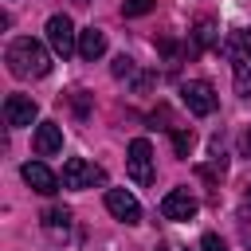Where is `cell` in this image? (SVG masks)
I'll list each match as a JSON object with an SVG mask.
<instances>
[{"label":"cell","mask_w":251,"mask_h":251,"mask_svg":"<svg viewBox=\"0 0 251 251\" xmlns=\"http://www.w3.org/2000/svg\"><path fill=\"white\" fill-rule=\"evenodd\" d=\"M4 59H8V71H12L16 78H43V75L51 71V55H47V47L35 43L31 35L12 39V47H8Z\"/></svg>","instance_id":"1"},{"label":"cell","mask_w":251,"mask_h":251,"mask_svg":"<svg viewBox=\"0 0 251 251\" xmlns=\"http://www.w3.org/2000/svg\"><path fill=\"white\" fill-rule=\"evenodd\" d=\"M224 55L231 63V75H235V94L239 98H251V43L235 31L224 39Z\"/></svg>","instance_id":"2"},{"label":"cell","mask_w":251,"mask_h":251,"mask_svg":"<svg viewBox=\"0 0 251 251\" xmlns=\"http://www.w3.org/2000/svg\"><path fill=\"white\" fill-rule=\"evenodd\" d=\"M59 180H63V188H94V184L106 180V173H102V165H90L82 157H71L63 165V176Z\"/></svg>","instance_id":"3"},{"label":"cell","mask_w":251,"mask_h":251,"mask_svg":"<svg viewBox=\"0 0 251 251\" xmlns=\"http://www.w3.org/2000/svg\"><path fill=\"white\" fill-rule=\"evenodd\" d=\"M180 102H184L196 118H208V114L216 110V102H220V98H216V90H212L204 78H192V82H184V86H180Z\"/></svg>","instance_id":"4"},{"label":"cell","mask_w":251,"mask_h":251,"mask_svg":"<svg viewBox=\"0 0 251 251\" xmlns=\"http://www.w3.org/2000/svg\"><path fill=\"white\" fill-rule=\"evenodd\" d=\"M39 118V106H35V98H27V94H8L4 98V122L12 126V129H24V126H31Z\"/></svg>","instance_id":"5"},{"label":"cell","mask_w":251,"mask_h":251,"mask_svg":"<svg viewBox=\"0 0 251 251\" xmlns=\"http://www.w3.org/2000/svg\"><path fill=\"white\" fill-rule=\"evenodd\" d=\"M126 169H129V176H133L137 184H149V180H153V149H149V141H145V137L129 141Z\"/></svg>","instance_id":"6"},{"label":"cell","mask_w":251,"mask_h":251,"mask_svg":"<svg viewBox=\"0 0 251 251\" xmlns=\"http://www.w3.org/2000/svg\"><path fill=\"white\" fill-rule=\"evenodd\" d=\"M47 43L55 47V55H71V51H78V43H75V24L67 20V16H51L47 20Z\"/></svg>","instance_id":"7"},{"label":"cell","mask_w":251,"mask_h":251,"mask_svg":"<svg viewBox=\"0 0 251 251\" xmlns=\"http://www.w3.org/2000/svg\"><path fill=\"white\" fill-rule=\"evenodd\" d=\"M106 208H110V216H118L122 224H137V220H141V204H137V196L126 192V188H110V192H106Z\"/></svg>","instance_id":"8"},{"label":"cell","mask_w":251,"mask_h":251,"mask_svg":"<svg viewBox=\"0 0 251 251\" xmlns=\"http://www.w3.org/2000/svg\"><path fill=\"white\" fill-rule=\"evenodd\" d=\"M196 208H200V204H196V196H192L188 188H173V192L161 200V216H165V220H192Z\"/></svg>","instance_id":"9"},{"label":"cell","mask_w":251,"mask_h":251,"mask_svg":"<svg viewBox=\"0 0 251 251\" xmlns=\"http://www.w3.org/2000/svg\"><path fill=\"white\" fill-rule=\"evenodd\" d=\"M20 173H24V180H27V184H31L35 192H43V196H51V192L59 188V176H55V173H51V169H47L43 161H27V165H24Z\"/></svg>","instance_id":"10"},{"label":"cell","mask_w":251,"mask_h":251,"mask_svg":"<svg viewBox=\"0 0 251 251\" xmlns=\"http://www.w3.org/2000/svg\"><path fill=\"white\" fill-rule=\"evenodd\" d=\"M78 55H82L86 63L102 59V55H106V31H98V27H82V31H78Z\"/></svg>","instance_id":"11"},{"label":"cell","mask_w":251,"mask_h":251,"mask_svg":"<svg viewBox=\"0 0 251 251\" xmlns=\"http://www.w3.org/2000/svg\"><path fill=\"white\" fill-rule=\"evenodd\" d=\"M63 149V129L55 126V122H43L39 129H35V153L39 157H51V153H59Z\"/></svg>","instance_id":"12"},{"label":"cell","mask_w":251,"mask_h":251,"mask_svg":"<svg viewBox=\"0 0 251 251\" xmlns=\"http://www.w3.org/2000/svg\"><path fill=\"white\" fill-rule=\"evenodd\" d=\"M212 43H220V31H216L212 20H200L196 31H192V47H188V55H196V51H204V47H212Z\"/></svg>","instance_id":"13"},{"label":"cell","mask_w":251,"mask_h":251,"mask_svg":"<svg viewBox=\"0 0 251 251\" xmlns=\"http://www.w3.org/2000/svg\"><path fill=\"white\" fill-rule=\"evenodd\" d=\"M43 227H47L51 235H67V227H71V208H47V212H43Z\"/></svg>","instance_id":"14"},{"label":"cell","mask_w":251,"mask_h":251,"mask_svg":"<svg viewBox=\"0 0 251 251\" xmlns=\"http://www.w3.org/2000/svg\"><path fill=\"white\" fill-rule=\"evenodd\" d=\"M173 153L176 157H188L192 153V129H173Z\"/></svg>","instance_id":"15"},{"label":"cell","mask_w":251,"mask_h":251,"mask_svg":"<svg viewBox=\"0 0 251 251\" xmlns=\"http://www.w3.org/2000/svg\"><path fill=\"white\" fill-rule=\"evenodd\" d=\"M145 12H153V0H126L122 4V16H145Z\"/></svg>","instance_id":"16"},{"label":"cell","mask_w":251,"mask_h":251,"mask_svg":"<svg viewBox=\"0 0 251 251\" xmlns=\"http://www.w3.org/2000/svg\"><path fill=\"white\" fill-rule=\"evenodd\" d=\"M110 71H114V78H129V75H133V59H126V55H118Z\"/></svg>","instance_id":"17"},{"label":"cell","mask_w":251,"mask_h":251,"mask_svg":"<svg viewBox=\"0 0 251 251\" xmlns=\"http://www.w3.org/2000/svg\"><path fill=\"white\" fill-rule=\"evenodd\" d=\"M200 251H227V243H224L216 231H204V239H200Z\"/></svg>","instance_id":"18"},{"label":"cell","mask_w":251,"mask_h":251,"mask_svg":"<svg viewBox=\"0 0 251 251\" xmlns=\"http://www.w3.org/2000/svg\"><path fill=\"white\" fill-rule=\"evenodd\" d=\"M239 149H243V153H247V157H251V126H247V129H243V137H239Z\"/></svg>","instance_id":"19"},{"label":"cell","mask_w":251,"mask_h":251,"mask_svg":"<svg viewBox=\"0 0 251 251\" xmlns=\"http://www.w3.org/2000/svg\"><path fill=\"white\" fill-rule=\"evenodd\" d=\"M243 208H247V212H251V188H247V192H243Z\"/></svg>","instance_id":"20"},{"label":"cell","mask_w":251,"mask_h":251,"mask_svg":"<svg viewBox=\"0 0 251 251\" xmlns=\"http://www.w3.org/2000/svg\"><path fill=\"white\" fill-rule=\"evenodd\" d=\"M75 4H90V0H75Z\"/></svg>","instance_id":"21"},{"label":"cell","mask_w":251,"mask_h":251,"mask_svg":"<svg viewBox=\"0 0 251 251\" xmlns=\"http://www.w3.org/2000/svg\"><path fill=\"white\" fill-rule=\"evenodd\" d=\"M157 251H165V247H157Z\"/></svg>","instance_id":"22"}]
</instances>
